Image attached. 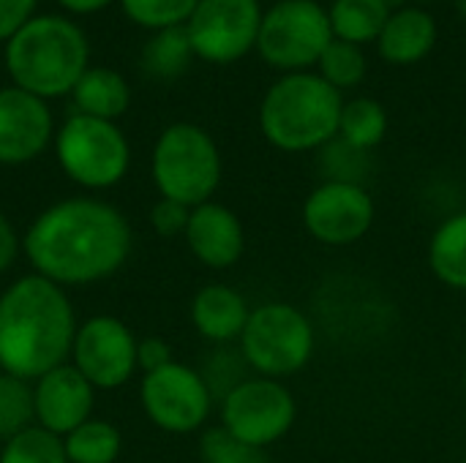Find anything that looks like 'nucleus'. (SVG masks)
Returning <instances> with one entry per match:
<instances>
[{"label":"nucleus","instance_id":"f257e3e1","mask_svg":"<svg viewBox=\"0 0 466 463\" xmlns=\"http://www.w3.org/2000/svg\"><path fill=\"white\" fill-rule=\"evenodd\" d=\"M27 262L57 287L93 284L131 254V229L120 210L98 199H63L46 207L25 232Z\"/></svg>","mask_w":466,"mask_h":463},{"label":"nucleus","instance_id":"f03ea898","mask_svg":"<svg viewBox=\"0 0 466 463\" xmlns=\"http://www.w3.org/2000/svg\"><path fill=\"white\" fill-rule=\"evenodd\" d=\"M76 319L63 287L25 276L0 295V368L16 379H41L63 366L74 347Z\"/></svg>","mask_w":466,"mask_h":463},{"label":"nucleus","instance_id":"7ed1b4c3","mask_svg":"<svg viewBox=\"0 0 466 463\" xmlns=\"http://www.w3.org/2000/svg\"><path fill=\"white\" fill-rule=\"evenodd\" d=\"M341 106V93L319 74H284L259 104V131L276 150L311 153L339 136Z\"/></svg>","mask_w":466,"mask_h":463},{"label":"nucleus","instance_id":"20e7f679","mask_svg":"<svg viewBox=\"0 0 466 463\" xmlns=\"http://www.w3.org/2000/svg\"><path fill=\"white\" fill-rule=\"evenodd\" d=\"M90 46L85 33L63 16H33L8 44L5 68L14 87L38 98H57L71 93L87 71Z\"/></svg>","mask_w":466,"mask_h":463},{"label":"nucleus","instance_id":"39448f33","mask_svg":"<svg viewBox=\"0 0 466 463\" xmlns=\"http://www.w3.org/2000/svg\"><path fill=\"white\" fill-rule=\"evenodd\" d=\"M314 349V322L298 306L273 300L251 308L248 325L240 336V357L257 377L284 382L311 363Z\"/></svg>","mask_w":466,"mask_h":463},{"label":"nucleus","instance_id":"423d86ee","mask_svg":"<svg viewBox=\"0 0 466 463\" xmlns=\"http://www.w3.org/2000/svg\"><path fill=\"white\" fill-rule=\"evenodd\" d=\"M153 183L161 199L199 207L221 183V153L213 136L194 123H172L153 147Z\"/></svg>","mask_w":466,"mask_h":463},{"label":"nucleus","instance_id":"0eeeda50","mask_svg":"<svg viewBox=\"0 0 466 463\" xmlns=\"http://www.w3.org/2000/svg\"><path fill=\"white\" fill-rule=\"evenodd\" d=\"M333 38L325 5L317 0H279L262 14L257 52L268 65L298 74L317 65Z\"/></svg>","mask_w":466,"mask_h":463},{"label":"nucleus","instance_id":"6e6552de","mask_svg":"<svg viewBox=\"0 0 466 463\" xmlns=\"http://www.w3.org/2000/svg\"><path fill=\"white\" fill-rule=\"evenodd\" d=\"M63 172L85 188H109L128 172V139L112 120L71 115L55 139Z\"/></svg>","mask_w":466,"mask_h":463},{"label":"nucleus","instance_id":"1a4fd4ad","mask_svg":"<svg viewBox=\"0 0 466 463\" xmlns=\"http://www.w3.org/2000/svg\"><path fill=\"white\" fill-rule=\"evenodd\" d=\"M295 420V396L279 379L248 377L221 398V428L259 450L281 442L292 431Z\"/></svg>","mask_w":466,"mask_h":463},{"label":"nucleus","instance_id":"9d476101","mask_svg":"<svg viewBox=\"0 0 466 463\" xmlns=\"http://www.w3.org/2000/svg\"><path fill=\"white\" fill-rule=\"evenodd\" d=\"M262 14L259 0H199L186 22L194 55L216 65L238 63L257 49Z\"/></svg>","mask_w":466,"mask_h":463},{"label":"nucleus","instance_id":"9b49d317","mask_svg":"<svg viewBox=\"0 0 466 463\" xmlns=\"http://www.w3.org/2000/svg\"><path fill=\"white\" fill-rule=\"evenodd\" d=\"M139 398L150 423L169 434H191L202 428L213 409V390L205 377L175 360L145 374Z\"/></svg>","mask_w":466,"mask_h":463},{"label":"nucleus","instance_id":"f8f14e48","mask_svg":"<svg viewBox=\"0 0 466 463\" xmlns=\"http://www.w3.org/2000/svg\"><path fill=\"white\" fill-rule=\"evenodd\" d=\"M377 205L363 183L325 180L303 202L300 218L306 232L322 246H352L363 240L374 224Z\"/></svg>","mask_w":466,"mask_h":463},{"label":"nucleus","instance_id":"ddd939ff","mask_svg":"<svg viewBox=\"0 0 466 463\" xmlns=\"http://www.w3.org/2000/svg\"><path fill=\"white\" fill-rule=\"evenodd\" d=\"M137 341L115 317H93L74 336V368L93 385L115 390L137 371Z\"/></svg>","mask_w":466,"mask_h":463},{"label":"nucleus","instance_id":"4468645a","mask_svg":"<svg viewBox=\"0 0 466 463\" xmlns=\"http://www.w3.org/2000/svg\"><path fill=\"white\" fill-rule=\"evenodd\" d=\"M52 112L44 98L22 90H0V164H27L49 145Z\"/></svg>","mask_w":466,"mask_h":463},{"label":"nucleus","instance_id":"2eb2a0df","mask_svg":"<svg viewBox=\"0 0 466 463\" xmlns=\"http://www.w3.org/2000/svg\"><path fill=\"white\" fill-rule=\"evenodd\" d=\"M33 404L38 426L63 439L90 418L93 385L74 366L63 363L35 379Z\"/></svg>","mask_w":466,"mask_h":463},{"label":"nucleus","instance_id":"dca6fc26","mask_svg":"<svg viewBox=\"0 0 466 463\" xmlns=\"http://www.w3.org/2000/svg\"><path fill=\"white\" fill-rule=\"evenodd\" d=\"M183 235L191 254L213 270H227L238 265L246 251V229L240 218L218 202L191 207L188 226Z\"/></svg>","mask_w":466,"mask_h":463},{"label":"nucleus","instance_id":"f3484780","mask_svg":"<svg viewBox=\"0 0 466 463\" xmlns=\"http://www.w3.org/2000/svg\"><path fill=\"white\" fill-rule=\"evenodd\" d=\"M251 308L246 297L227 284H208L191 300V322L197 333L213 344L240 341Z\"/></svg>","mask_w":466,"mask_h":463},{"label":"nucleus","instance_id":"a211bd4d","mask_svg":"<svg viewBox=\"0 0 466 463\" xmlns=\"http://www.w3.org/2000/svg\"><path fill=\"white\" fill-rule=\"evenodd\" d=\"M377 44L380 55L393 65L420 63L437 44V22L420 5H399L388 16Z\"/></svg>","mask_w":466,"mask_h":463},{"label":"nucleus","instance_id":"6ab92c4d","mask_svg":"<svg viewBox=\"0 0 466 463\" xmlns=\"http://www.w3.org/2000/svg\"><path fill=\"white\" fill-rule=\"evenodd\" d=\"M76 112L98 120L120 117L131 104V87L112 68H87L71 90Z\"/></svg>","mask_w":466,"mask_h":463},{"label":"nucleus","instance_id":"aec40b11","mask_svg":"<svg viewBox=\"0 0 466 463\" xmlns=\"http://www.w3.org/2000/svg\"><path fill=\"white\" fill-rule=\"evenodd\" d=\"M429 267L448 289L466 292V210L434 229L429 240Z\"/></svg>","mask_w":466,"mask_h":463},{"label":"nucleus","instance_id":"412c9836","mask_svg":"<svg viewBox=\"0 0 466 463\" xmlns=\"http://www.w3.org/2000/svg\"><path fill=\"white\" fill-rule=\"evenodd\" d=\"M393 8V0H333L328 8L333 35L358 46L377 41Z\"/></svg>","mask_w":466,"mask_h":463},{"label":"nucleus","instance_id":"4be33fe9","mask_svg":"<svg viewBox=\"0 0 466 463\" xmlns=\"http://www.w3.org/2000/svg\"><path fill=\"white\" fill-rule=\"evenodd\" d=\"M388 134V112L380 101L360 96L352 101H344L341 106V123H339V139L360 153L374 150Z\"/></svg>","mask_w":466,"mask_h":463},{"label":"nucleus","instance_id":"5701e85b","mask_svg":"<svg viewBox=\"0 0 466 463\" xmlns=\"http://www.w3.org/2000/svg\"><path fill=\"white\" fill-rule=\"evenodd\" d=\"M194 57V46L186 25L156 30V35L142 49V68L156 79H175L186 71Z\"/></svg>","mask_w":466,"mask_h":463},{"label":"nucleus","instance_id":"b1692460","mask_svg":"<svg viewBox=\"0 0 466 463\" xmlns=\"http://www.w3.org/2000/svg\"><path fill=\"white\" fill-rule=\"evenodd\" d=\"M68 463H115L120 453V431L104 420H85L66 439Z\"/></svg>","mask_w":466,"mask_h":463},{"label":"nucleus","instance_id":"393cba45","mask_svg":"<svg viewBox=\"0 0 466 463\" xmlns=\"http://www.w3.org/2000/svg\"><path fill=\"white\" fill-rule=\"evenodd\" d=\"M366 55L358 44H350V41H341V38H333L328 44V49L322 52L319 63H317V74L330 85L336 87L339 93L341 90H350V87H358L366 76Z\"/></svg>","mask_w":466,"mask_h":463},{"label":"nucleus","instance_id":"a878e982","mask_svg":"<svg viewBox=\"0 0 466 463\" xmlns=\"http://www.w3.org/2000/svg\"><path fill=\"white\" fill-rule=\"evenodd\" d=\"M0 463H68V458L60 437L30 426L3 445Z\"/></svg>","mask_w":466,"mask_h":463},{"label":"nucleus","instance_id":"bb28decb","mask_svg":"<svg viewBox=\"0 0 466 463\" xmlns=\"http://www.w3.org/2000/svg\"><path fill=\"white\" fill-rule=\"evenodd\" d=\"M35 420L33 390L25 379L0 374V439H11Z\"/></svg>","mask_w":466,"mask_h":463},{"label":"nucleus","instance_id":"cd10ccee","mask_svg":"<svg viewBox=\"0 0 466 463\" xmlns=\"http://www.w3.org/2000/svg\"><path fill=\"white\" fill-rule=\"evenodd\" d=\"M199 0H120L126 16L147 30L186 25Z\"/></svg>","mask_w":466,"mask_h":463},{"label":"nucleus","instance_id":"c85d7f7f","mask_svg":"<svg viewBox=\"0 0 466 463\" xmlns=\"http://www.w3.org/2000/svg\"><path fill=\"white\" fill-rule=\"evenodd\" d=\"M199 450H202L205 463H270L268 450H259V448H251V445L235 439L221 426L210 428L202 437Z\"/></svg>","mask_w":466,"mask_h":463},{"label":"nucleus","instance_id":"c756f323","mask_svg":"<svg viewBox=\"0 0 466 463\" xmlns=\"http://www.w3.org/2000/svg\"><path fill=\"white\" fill-rule=\"evenodd\" d=\"M188 216H191V207L180 205V202H172V199H158L150 210V221H153V229L164 237H175V235H183L186 226H188Z\"/></svg>","mask_w":466,"mask_h":463},{"label":"nucleus","instance_id":"7c9ffc66","mask_svg":"<svg viewBox=\"0 0 466 463\" xmlns=\"http://www.w3.org/2000/svg\"><path fill=\"white\" fill-rule=\"evenodd\" d=\"M38 0H0V41H11L35 11Z\"/></svg>","mask_w":466,"mask_h":463},{"label":"nucleus","instance_id":"2f4dec72","mask_svg":"<svg viewBox=\"0 0 466 463\" xmlns=\"http://www.w3.org/2000/svg\"><path fill=\"white\" fill-rule=\"evenodd\" d=\"M169 363H172V349H169L167 341H161V338H145V341L137 347V366H139L145 374L158 371V368H164V366H169Z\"/></svg>","mask_w":466,"mask_h":463},{"label":"nucleus","instance_id":"473e14b6","mask_svg":"<svg viewBox=\"0 0 466 463\" xmlns=\"http://www.w3.org/2000/svg\"><path fill=\"white\" fill-rule=\"evenodd\" d=\"M16 254H19V237L11 226V221L0 213V273L14 265Z\"/></svg>","mask_w":466,"mask_h":463},{"label":"nucleus","instance_id":"72a5a7b5","mask_svg":"<svg viewBox=\"0 0 466 463\" xmlns=\"http://www.w3.org/2000/svg\"><path fill=\"white\" fill-rule=\"evenodd\" d=\"M66 11H74V14H96L101 8H106L112 0H57Z\"/></svg>","mask_w":466,"mask_h":463},{"label":"nucleus","instance_id":"f704fd0d","mask_svg":"<svg viewBox=\"0 0 466 463\" xmlns=\"http://www.w3.org/2000/svg\"><path fill=\"white\" fill-rule=\"evenodd\" d=\"M415 3H431V0H415Z\"/></svg>","mask_w":466,"mask_h":463},{"label":"nucleus","instance_id":"c9c22d12","mask_svg":"<svg viewBox=\"0 0 466 463\" xmlns=\"http://www.w3.org/2000/svg\"><path fill=\"white\" fill-rule=\"evenodd\" d=\"M464 379H466V368H464Z\"/></svg>","mask_w":466,"mask_h":463}]
</instances>
